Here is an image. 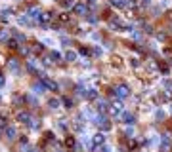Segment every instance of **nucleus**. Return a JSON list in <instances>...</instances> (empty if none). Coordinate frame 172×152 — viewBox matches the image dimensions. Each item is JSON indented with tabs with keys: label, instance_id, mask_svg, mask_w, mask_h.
Instances as JSON below:
<instances>
[{
	"label": "nucleus",
	"instance_id": "obj_5",
	"mask_svg": "<svg viewBox=\"0 0 172 152\" xmlns=\"http://www.w3.org/2000/svg\"><path fill=\"white\" fill-rule=\"evenodd\" d=\"M109 112L113 114V116H119V114H123V103H113L111 106H109Z\"/></svg>",
	"mask_w": 172,
	"mask_h": 152
},
{
	"label": "nucleus",
	"instance_id": "obj_14",
	"mask_svg": "<svg viewBox=\"0 0 172 152\" xmlns=\"http://www.w3.org/2000/svg\"><path fill=\"white\" fill-rule=\"evenodd\" d=\"M50 19H52V13H50V12H46V13H42V15L38 17V21H40L42 25H46V23H50Z\"/></svg>",
	"mask_w": 172,
	"mask_h": 152
},
{
	"label": "nucleus",
	"instance_id": "obj_38",
	"mask_svg": "<svg viewBox=\"0 0 172 152\" xmlns=\"http://www.w3.org/2000/svg\"><path fill=\"white\" fill-rule=\"evenodd\" d=\"M88 21H90V23H96L98 17H96V15H90V17H88Z\"/></svg>",
	"mask_w": 172,
	"mask_h": 152
},
{
	"label": "nucleus",
	"instance_id": "obj_21",
	"mask_svg": "<svg viewBox=\"0 0 172 152\" xmlns=\"http://www.w3.org/2000/svg\"><path fill=\"white\" fill-rule=\"evenodd\" d=\"M27 70H29V72H37V65H34L33 61H29V63H27Z\"/></svg>",
	"mask_w": 172,
	"mask_h": 152
},
{
	"label": "nucleus",
	"instance_id": "obj_29",
	"mask_svg": "<svg viewBox=\"0 0 172 152\" xmlns=\"http://www.w3.org/2000/svg\"><path fill=\"white\" fill-rule=\"evenodd\" d=\"M0 127H8L6 126V116H0Z\"/></svg>",
	"mask_w": 172,
	"mask_h": 152
},
{
	"label": "nucleus",
	"instance_id": "obj_17",
	"mask_svg": "<svg viewBox=\"0 0 172 152\" xmlns=\"http://www.w3.org/2000/svg\"><path fill=\"white\" fill-rule=\"evenodd\" d=\"M61 6H63V8H75V6H77V2H75V0H63V2H61Z\"/></svg>",
	"mask_w": 172,
	"mask_h": 152
},
{
	"label": "nucleus",
	"instance_id": "obj_6",
	"mask_svg": "<svg viewBox=\"0 0 172 152\" xmlns=\"http://www.w3.org/2000/svg\"><path fill=\"white\" fill-rule=\"evenodd\" d=\"M92 141H94V147H96V148H98V147H103V143H105V135H103V133H96Z\"/></svg>",
	"mask_w": 172,
	"mask_h": 152
},
{
	"label": "nucleus",
	"instance_id": "obj_18",
	"mask_svg": "<svg viewBox=\"0 0 172 152\" xmlns=\"http://www.w3.org/2000/svg\"><path fill=\"white\" fill-rule=\"evenodd\" d=\"M65 59H67V61H75V59H77V53H75V52H71V49H69V52L65 53Z\"/></svg>",
	"mask_w": 172,
	"mask_h": 152
},
{
	"label": "nucleus",
	"instance_id": "obj_23",
	"mask_svg": "<svg viewBox=\"0 0 172 152\" xmlns=\"http://www.w3.org/2000/svg\"><path fill=\"white\" fill-rule=\"evenodd\" d=\"M50 57H52V61H61V55L57 53V52H52V53H50Z\"/></svg>",
	"mask_w": 172,
	"mask_h": 152
},
{
	"label": "nucleus",
	"instance_id": "obj_19",
	"mask_svg": "<svg viewBox=\"0 0 172 152\" xmlns=\"http://www.w3.org/2000/svg\"><path fill=\"white\" fill-rule=\"evenodd\" d=\"M163 86H164V90H167V91L170 93V95H172V80H164V84H163Z\"/></svg>",
	"mask_w": 172,
	"mask_h": 152
},
{
	"label": "nucleus",
	"instance_id": "obj_24",
	"mask_svg": "<svg viewBox=\"0 0 172 152\" xmlns=\"http://www.w3.org/2000/svg\"><path fill=\"white\" fill-rule=\"evenodd\" d=\"M48 105H50V108H57V106H59V101H57V99H52Z\"/></svg>",
	"mask_w": 172,
	"mask_h": 152
},
{
	"label": "nucleus",
	"instance_id": "obj_28",
	"mask_svg": "<svg viewBox=\"0 0 172 152\" xmlns=\"http://www.w3.org/2000/svg\"><path fill=\"white\" fill-rule=\"evenodd\" d=\"M130 67H132V69H136V67H140V63H138V59H130Z\"/></svg>",
	"mask_w": 172,
	"mask_h": 152
},
{
	"label": "nucleus",
	"instance_id": "obj_2",
	"mask_svg": "<svg viewBox=\"0 0 172 152\" xmlns=\"http://www.w3.org/2000/svg\"><path fill=\"white\" fill-rule=\"evenodd\" d=\"M40 82L44 84V88H48L50 91H57V82H54L52 78H46V76H40Z\"/></svg>",
	"mask_w": 172,
	"mask_h": 152
},
{
	"label": "nucleus",
	"instance_id": "obj_16",
	"mask_svg": "<svg viewBox=\"0 0 172 152\" xmlns=\"http://www.w3.org/2000/svg\"><path fill=\"white\" fill-rule=\"evenodd\" d=\"M61 103L65 105V108H73V106H75V101L71 99V97H63V99H61Z\"/></svg>",
	"mask_w": 172,
	"mask_h": 152
},
{
	"label": "nucleus",
	"instance_id": "obj_33",
	"mask_svg": "<svg viewBox=\"0 0 172 152\" xmlns=\"http://www.w3.org/2000/svg\"><path fill=\"white\" fill-rule=\"evenodd\" d=\"M19 143L25 144V143H27V137H25V135H19Z\"/></svg>",
	"mask_w": 172,
	"mask_h": 152
},
{
	"label": "nucleus",
	"instance_id": "obj_8",
	"mask_svg": "<svg viewBox=\"0 0 172 152\" xmlns=\"http://www.w3.org/2000/svg\"><path fill=\"white\" fill-rule=\"evenodd\" d=\"M6 137H8L10 141L17 139V129H16V127H12V126H8V127H6Z\"/></svg>",
	"mask_w": 172,
	"mask_h": 152
},
{
	"label": "nucleus",
	"instance_id": "obj_26",
	"mask_svg": "<svg viewBox=\"0 0 172 152\" xmlns=\"http://www.w3.org/2000/svg\"><path fill=\"white\" fill-rule=\"evenodd\" d=\"M8 46H10L12 49H16V48H17V40H10V42H8Z\"/></svg>",
	"mask_w": 172,
	"mask_h": 152
},
{
	"label": "nucleus",
	"instance_id": "obj_15",
	"mask_svg": "<svg viewBox=\"0 0 172 152\" xmlns=\"http://www.w3.org/2000/svg\"><path fill=\"white\" fill-rule=\"evenodd\" d=\"M84 95H86V99H88V101H94V99H98V91L96 90H88Z\"/></svg>",
	"mask_w": 172,
	"mask_h": 152
},
{
	"label": "nucleus",
	"instance_id": "obj_4",
	"mask_svg": "<svg viewBox=\"0 0 172 152\" xmlns=\"http://www.w3.org/2000/svg\"><path fill=\"white\" fill-rule=\"evenodd\" d=\"M96 124H98L99 127H102L103 131H107V129H111L109 120H107V118H103V116H98V118H96Z\"/></svg>",
	"mask_w": 172,
	"mask_h": 152
},
{
	"label": "nucleus",
	"instance_id": "obj_36",
	"mask_svg": "<svg viewBox=\"0 0 172 152\" xmlns=\"http://www.w3.org/2000/svg\"><path fill=\"white\" fill-rule=\"evenodd\" d=\"M4 84H6V78H4L2 72H0V86H4Z\"/></svg>",
	"mask_w": 172,
	"mask_h": 152
},
{
	"label": "nucleus",
	"instance_id": "obj_37",
	"mask_svg": "<svg viewBox=\"0 0 172 152\" xmlns=\"http://www.w3.org/2000/svg\"><path fill=\"white\" fill-rule=\"evenodd\" d=\"M164 57H168V59L172 57V52H170V49H164Z\"/></svg>",
	"mask_w": 172,
	"mask_h": 152
},
{
	"label": "nucleus",
	"instance_id": "obj_10",
	"mask_svg": "<svg viewBox=\"0 0 172 152\" xmlns=\"http://www.w3.org/2000/svg\"><path fill=\"white\" fill-rule=\"evenodd\" d=\"M73 12L77 13V15H84L86 13V4H82V2H78L75 8H73Z\"/></svg>",
	"mask_w": 172,
	"mask_h": 152
},
{
	"label": "nucleus",
	"instance_id": "obj_9",
	"mask_svg": "<svg viewBox=\"0 0 172 152\" xmlns=\"http://www.w3.org/2000/svg\"><path fill=\"white\" fill-rule=\"evenodd\" d=\"M19 23L23 25V27H31V25H33V17L29 15V13H25V15L19 17Z\"/></svg>",
	"mask_w": 172,
	"mask_h": 152
},
{
	"label": "nucleus",
	"instance_id": "obj_31",
	"mask_svg": "<svg viewBox=\"0 0 172 152\" xmlns=\"http://www.w3.org/2000/svg\"><path fill=\"white\" fill-rule=\"evenodd\" d=\"M161 70L163 72H168V65L167 63H161Z\"/></svg>",
	"mask_w": 172,
	"mask_h": 152
},
{
	"label": "nucleus",
	"instance_id": "obj_22",
	"mask_svg": "<svg viewBox=\"0 0 172 152\" xmlns=\"http://www.w3.org/2000/svg\"><path fill=\"white\" fill-rule=\"evenodd\" d=\"M33 90L37 91V93H42V91H44V84H34V86H33Z\"/></svg>",
	"mask_w": 172,
	"mask_h": 152
},
{
	"label": "nucleus",
	"instance_id": "obj_7",
	"mask_svg": "<svg viewBox=\"0 0 172 152\" xmlns=\"http://www.w3.org/2000/svg\"><path fill=\"white\" fill-rule=\"evenodd\" d=\"M123 122L124 124H128V126H132L134 122H136V116L132 112H123Z\"/></svg>",
	"mask_w": 172,
	"mask_h": 152
},
{
	"label": "nucleus",
	"instance_id": "obj_35",
	"mask_svg": "<svg viewBox=\"0 0 172 152\" xmlns=\"http://www.w3.org/2000/svg\"><path fill=\"white\" fill-rule=\"evenodd\" d=\"M21 101H23V99H21L19 95H16V97H13V103H16V105H19V103H21Z\"/></svg>",
	"mask_w": 172,
	"mask_h": 152
},
{
	"label": "nucleus",
	"instance_id": "obj_13",
	"mask_svg": "<svg viewBox=\"0 0 172 152\" xmlns=\"http://www.w3.org/2000/svg\"><path fill=\"white\" fill-rule=\"evenodd\" d=\"M109 2H111V6H113V8H119V10H120V8H124V6L128 4L126 0H109Z\"/></svg>",
	"mask_w": 172,
	"mask_h": 152
},
{
	"label": "nucleus",
	"instance_id": "obj_34",
	"mask_svg": "<svg viewBox=\"0 0 172 152\" xmlns=\"http://www.w3.org/2000/svg\"><path fill=\"white\" fill-rule=\"evenodd\" d=\"M16 40H25V36L21 34V32H16Z\"/></svg>",
	"mask_w": 172,
	"mask_h": 152
},
{
	"label": "nucleus",
	"instance_id": "obj_32",
	"mask_svg": "<svg viewBox=\"0 0 172 152\" xmlns=\"http://www.w3.org/2000/svg\"><path fill=\"white\" fill-rule=\"evenodd\" d=\"M98 152H109V148L103 144V147H98Z\"/></svg>",
	"mask_w": 172,
	"mask_h": 152
},
{
	"label": "nucleus",
	"instance_id": "obj_11",
	"mask_svg": "<svg viewBox=\"0 0 172 152\" xmlns=\"http://www.w3.org/2000/svg\"><path fill=\"white\" fill-rule=\"evenodd\" d=\"M27 13H29L31 17H37V19L42 15V12H40L38 8H34V6H31V8H27Z\"/></svg>",
	"mask_w": 172,
	"mask_h": 152
},
{
	"label": "nucleus",
	"instance_id": "obj_1",
	"mask_svg": "<svg viewBox=\"0 0 172 152\" xmlns=\"http://www.w3.org/2000/svg\"><path fill=\"white\" fill-rule=\"evenodd\" d=\"M113 93H115V95H117L119 99H126L128 95H130V88H128L126 84H119L117 88L113 90Z\"/></svg>",
	"mask_w": 172,
	"mask_h": 152
},
{
	"label": "nucleus",
	"instance_id": "obj_30",
	"mask_svg": "<svg viewBox=\"0 0 172 152\" xmlns=\"http://www.w3.org/2000/svg\"><path fill=\"white\" fill-rule=\"evenodd\" d=\"M81 53L82 55H88L90 53V48H81Z\"/></svg>",
	"mask_w": 172,
	"mask_h": 152
},
{
	"label": "nucleus",
	"instance_id": "obj_42",
	"mask_svg": "<svg viewBox=\"0 0 172 152\" xmlns=\"http://www.w3.org/2000/svg\"><path fill=\"white\" fill-rule=\"evenodd\" d=\"M0 135H2V133H0Z\"/></svg>",
	"mask_w": 172,
	"mask_h": 152
},
{
	"label": "nucleus",
	"instance_id": "obj_12",
	"mask_svg": "<svg viewBox=\"0 0 172 152\" xmlns=\"http://www.w3.org/2000/svg\"><path fill=\"white\" fill-rule=\"evenodd\" d=\"M8 69L13 70V72H19V61L17 59H10L8 61Z\"/></svg>",
	"mask_w": 172,
	"mask_h": 152
},
{
	"label": "nucleus",
	"instance_id": "obj_20",
	"mask_svg": "<svg viewBox=\"0 0 172 152\" xmlns=\"http://www.w3.org/2000/svg\"><path fill=\"white\" fill-rule=\"evenodd\" d=\"M107 108H109V105H107V103H105V101H102V103H99V105H98V110H99V112H105V110H107Z\"/></svg>",
	"mask_w": 172,
	"mask_h": 152
},
{
	"label": "nucleus",
	"instance_id": "obj_39",
	"mask_svg": "<svg viewBox=\"0 0 172 152\" xmlns=\"http://www.w3.org/2000/svg\"><path fill=\"white\" fill-rule=\"evenodd\" d=\"M143 2V6H147V4H151V0H142Z\"/></svg>",
	"mask_w": 172,
	"mask_h": 152
},
{
	"label": "nucleus",
	"instance_id": "obj_40",
	"mask_svg": "<svg viewBox=\"0 0 172 152\" xmlns=\"http://www.w3.org/2000/svg\"><path fill=\"white\" fill-rule=\"evenodd\" d=\"M27 152H38V150H27Z\"/></svg>",
	"mask_w": 172,
	"mask_h": 152
},
{
	"label": "nucleus",
	"instance_id": "obj_25",
	"mask_svg": "<svg viewBox=\"0 0 172 152\" xmlns=\"http://www.w3.org/2000/svg\"><path fill=\"white\" fill-rule=\"evenodd\" d=\"M65 143L69 144V147H75V143H77V141H75V137H67V141H65Z\"/></svg>",
	"mask_w": 172,
	"mask_h": 152
},
{
	"label": "nucleus",
	"instance_id": "obj_41",
	"mask_svg": "<svg viewBox=\"0 0 172 152\" xmlns=\"http://www.w3.org/2000/svg\"><path fill=\"white\" fill-rule=\"evenodd\" d=\"M170 112H172V108H170Z\"/></svg>",
	"mask_w": 172,
	"mask_h": 152
},
{
	"label": "nucleus",
	"instance_id": "obj_27",
	"mask_svg": "<svg viewBox=\"0 0 172 152\" xmlns=\"http://www.w3.org/2000/svg\"><path fill=\"white\" fill-rule=\"evenodd\" d=\"M33 52H37V53L42 52V46H40V44H33Z\"/></svg>",
	"mask_w": 172,
	"mask_h": 152
},
{
	"label": "nucleus",
	"instance_id": "obj_3",
	"mask_svg": "<svg viewBox=\"0 0 172 152\" xmlns=\"http://www.w3.org/2000/svg\"><path fill=\"white\" fill-rule=\"evenodd\" d=\"M17 120L21 122V124L29 126V124H31V114L25 112V110H19V112H17Z\"/></svg>",
	"mask_w": 172,
	"mask_h": 152
}]
</instances>
